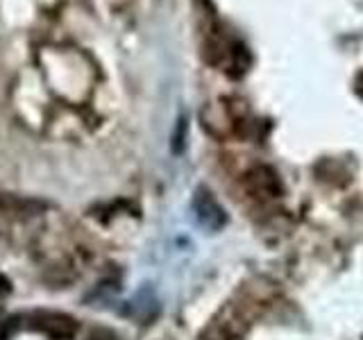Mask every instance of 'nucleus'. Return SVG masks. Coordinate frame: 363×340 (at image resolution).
<instances>
[{
	"instance_id": "obj_3",
	"label": "nucleus",
	"mask_w": 363,
	"mask_h": 340,
	"mask_svg": "<svg viewBox=\"0 0 363 340\" xmlns=\"http://www.w3.org/2000/svg\"><path fill=\"white\" fill-rule=\"evenodd\" d=\"M243 186L252 198L257 200H272L281 193L279 177L272 168L268 166H257L252 168L243 179Z\"/></svg>"
},
{
	"instance_id": "obj_2",
	"label": "nucleus",
	"mask_w": 363,
	"mask_h": 340,
	"mask_svg": "<svg viewBox=\"0 0 363 340\" xmlns=\"http://www.w3.org/2000/svg\"><path fill=\"white\" fill-rule=\"evenodd\" d=\"M30 327L52 340H71L77 334L75 317L62 311H37L30 317Z\"/></svg>"
},
{
	"instance_id": "obj_4",
	"label": "nucleus",
	"mask_w": 363,
	"mask_h": 340,
	"mask_svg": "<svg viewBox=\"0 0 363 340\" xmlns=\"http://www.w3.org/2000/svg\"><path fill=\"white\" fill-rule=\"evenodd\" d=\"M193 211H196L198 222L209 232H218L225 225V211L220 209V204L213 200L209 191L200 188L196 193V200H193Z\"/></svg>"
},
{
	"instance_id": "obj_1",
	"label": "nucleus",
	"mask_w": 363,
	"mask_h": 340,
	"mask_svg": "<svg viewBox=\"0 0 363 340\" xmlns=\"http://www.w3.org/2000/svg\"><path fill=\"white\" fill-rule=\"evenodd\" d=\"M204 57H207L209 64L218 66L220 71L234 77L243 75L250 64V55L245 50V45L238 39L230 37L225 30H220V26H216V32H209Z\"/></svg>"
},
{
	"instance_id": "obj_6",
	"label": "nucleus",
	"mask_w": 363,
	"mask_h": 340,
	"mask_svg": "<svg viewBox=\"0 0 363 340\" xmlns=\"http://www.w3.org/2000/svg\"><path fill=\"white\" fill-rule=\"evenodd\" d=\"M16 320H7V322H0V340H9L11 332H14V324Z\"/></svg>"
},
{
	"instance_id": "obj_8",
	"label": "nucleus",
	"mask_w": 363,
	"mask_h": 340,
	"mask_svg": "<svg viewBox=\"0 0 363 340\" xmlns=\"http://www.w3.org/2000/svg\"><path fill=\"white\" fill-rule=\"evenodd\" d=\"M357 94L363 98V71L359 73V77H357Z\"/></svg>"
},
{
	"instance_id": "obj_7",
	"label": "nucleus",
	"mask_w": 363,
	"mask_h": 340,
	"mask_svg": "<svg viewBox=\"0 0 363 340\" xmlns=\"http://www.w3.org/2000/svg\"><path fill=\"white\" fill-rule=\"evenodd\" d=\"M11 290V283H9V279L0 272V295H7Z\"/></svg>"
},
{
	"instance_id": "obj_5",
	"label": "nucleus",
	"mask_w": 363,
	"mask_h": 340,
	"mask_svg": "<svg viewBox=\"0 0 363 340\" xmlns=\"http://www.w3.org/2000/svg\"><path fill=\"white\" fill-rule=\"evenodd\" d=\"M86 340H118V336L111 332V329H105V327H98V329H94L89 336H86Z\"/></svg>"
}]
</instances>
